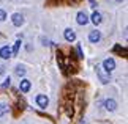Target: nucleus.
<instances>
[{"mask_svg":"<svg viewBox=\"0 0 128 124\" xmlns=\"http://www.w3.org/2000/svg\"><path fill=\"white\" fill-rule=\"evenodd\" d=\"M103 68H104L106 72H112L116 69V61L114 58H106L104 61H103Z\"/></svg>","mask_w":128,"mask_h":124,"instance_id":"obj_1","label":"nucleus"},{"mask_svg":"<svg viewBox=\"0 0 128 124\" xmlns=\"http://www.w3.org/2000/svg\"><path fill=\"white\" fill-rule=\"evenodd\" d=\"M11 21H13V24L16 27H21L22 24H24V16H22V14H19V13H14L13 16H11Z\"/></svg>","mask_w":128,"mask_h":124,"instance_id":"obj_2","label":"nucleus"},{"mask_svg":"<svg viewBox=\"0 0 128 124\" xmlns=\"http://www.w3.org/2000/svg\"><path fill=\"white\" fill-rule=\"evenodd\" d=\"M36 104L40 105L41 108H46L48 104H49V99L48 96H44V94H40V96H36Z\"/></svg>","mask_w":128,"mask_h":124,"instance_id":"obj_3","label":"nucleus"},{"mask_svg":"<svg viewBox=\"0 0 128 124\" xmlns=\"http://www.w3.org/2000/svg\"><path fill=\"white\" fill-rule=\"evenodd\" d=\"M104 107H106L108 112H114L117 108V102L114 101V99H106V101H104Z\"/></svg>","mask_w":128,"mask_h":124,"instance_id":"obj_4","label":"nucleus"},{"mask_svg":"<svg viewBox=\"0 0 128 124\" xmlns=\"http://www.w3.org/2000/svg\"><path fill=\"white\" fill-rule=\"evenodd\" d=\"M76 21H78V24H79V25H86V24L88 22V17H87V14H86L84 11H79V13H78Z\"/></svg>","mask_w":128,"mask_h":124,"instance_id":"obj_5","label":"nucleus"},{"mask_svg":"<svg viewBox=\"0 0 128 124\" xmlns=\"http://www.w3.org/2000/svg\"><path fill=\"white\" fill-rule=\"evenodd\" d=\"M101 39V33L98 32V30H92L90 35H88V41L90 42H98Z\"/></svg>","mask_w":128,"mask_h":124,"instance_id":"obj_6","label":"nucleus"},{"mask_svg":"<svg viewBox=\"0 0 128 124\" xmlns=\"http://www.w3.org/2000/svg\"><path fill=\"white\" fill-rule=\"evenodd\" d=\"M11 55H13V53H11V49H10L8 46H3L2 49H0V57H2L3 60H8Z\"/></svg>","mask_w":128,"mask_h":124,"instance_id":"obj_7","label":"nucleus"},{"mask_svg":"<svg viewBox=\"0 0 128 124\" xmlns=\"http://www.w3.org/2000/svg\"><path fill=\"white\" fill-rule=\"evenodd\" d=\"M30 86H32V83H30V80H27V79L21 80V83H19V90H21L22 93H27L28 90H30Z\"/></svg>","mask_w":128,"mask_h":124,"instance_id":"obj_8","label":"nucleus"},{"mask_svg":"<svg viewBox=\"0 0 128 124\" xmlns=\"http://www.w3.org/2000/svg\"><path fill=\"white\" fill-rule=\"evenodd\" d=\"M63 36H65V39H66L68 42H73L76 39V33L73 32V30H70V28H66L65 33H63Z\"/></svg>","mask_w":128,"mask_h":124,"instance_id":"obj_9","label":"nucleus"},{"mask_svg":"<svg viewBox=\"0 0 128 124\" xmlns=\"http://www.w3.org/2000/svg\"><path fill=\"white\" fill-rule=\"evenodd\" d=\"M96 72H98V76H100V79H101V82H103V83H108V82H109V72L104 74V72L101 71V68H98V69H96Z\"/></svg>","mask_w":128,"mask_h":124,"instance_id":"obj_10","label":"nucleus"},{"mask_svg":"<svg viewBox=\"0 0 128 124\" xmlns=\"http://www.w3.org/2000/svg\"><path fill=\"white\" fill-rule=\"evenodd\" d=\"M101 21H103V17H101V14L98 13V11H95L92 14V22L95 24V25H98V24H101Z\"/></svg>","mask_w":128,"mask_h":124,"instance_id":"obj_11","label":"nucleus"},{"mask_svg":"<svg viewBox=\"0 0 128 124\" xmlns=\"http://www.w3.org/2000/svg\"><path fill=\"white\" fill-rule=\"evenodd\" d=\"M112 50H114V52H119V53H124V57H126V49H122L119 44H117V46H114V49H112Z\"/></svg>","mask_w":128,"mask_h":124,"instance_id":"obj_12","label":"nucleus"},{"mask_svg":"<svg viewBox=\"0 0 128 124\" xmlns=\"http://www.w3.org/2000/svg\"><path fill=\"white\" fill-rule=\"evenodd\" d=\"M19 47H21V41H16V44H14V47L11 50L13 55H18V53H19Z\"/></svg>","mask_w":128,"mask_h":124,"instance_id":"obj_13","label":"nucleus"},{"mask_svg":"<svg viewBox=\"0 0 128 124\" xmlns=\"http://www.w3.org/2000/svg\"><path fill=\"white\" fill-rule=\"evenodd\" d=\"M6 112H8V105L6 104H0V116H3Z\"/></svg>","mask_w":128,"mask_h":124,"instance_id":"obj_14","label":"nucleus"},{"mask_svg":"<svg viewBox=\"0 0 128 124\" xmlns=\"http://www.w3.org/2000/svg\"><path fill=\"white\" fill-rule=\"evenodd\" d=\"M16 74L21 77V76H24V74H26V69H24L22 66H18V68H16Z\"/></svg>","mask_w":128,"mask_h":124,"instance_id":"obj_15","label":"nucleus"},{"mask_svg":"<svg viewBox=\"0 0 128 124\" xmlns=\"http://www.w3.org/2000/svg\"><path fill=\"white\" fill-rule=\"evenodd\" d=\"M5 19H6V13H5L3 9H0V22L5 21Z\"/></svg>","mask_w":128,"mask_h":124,"instance_id":"obj_16","label":"nucleus"},{"mask_svg":"<svg viewBox=\"0 0 128 124\" xmlns=\"http://www.w3.org/2000/svg\"><path fill=\"white\" fill-rule=\"evenodd\" d=\"M10 85H11V80H10V77H8L6 80L3 82V85H2V88H6V86H10Z\"/></svg>","mask_w":128,"mask_h":124,"instance_id":"obj_17","label":"nucleus"},{"mask_svg":"<svg viewBox=\"0 0 128 124\" xmlns=\"http://www.w3.org/2000/svg\"><path fill=\"white\" fill-rule=\"evenodd\" d=\"M76 50H78V57H79V58H82V57H84V55H82V49H81V46H78V49H76Z\"/></svg>","mask_w":128,"mask_h":124,"instance_id":"obj_18","label":"nucleus"},{"mask_svg":"<svg viewBox=\"0 0 128 124\" xmlns=\"http://www.w3.org/2000/svg\"><path fill=\"white\" fill-rule=\"evenodd\" d=\"M90 2V6H96V3H95V0H88Z\"/></svg>","mask_w":128,"mask_h":124,"instance_id":"obj_19","label":"nucleus"},{"mask_svg":"<svg viewBox=\"0 0 128 124\" xmlns=\"http://www.w3.org/2000/svg\"><path fill=\"white\" fill-rule=\"evenodd\" d=\"M76 3H79V0H71V5H76Z\"/></svg>","mask_w":128,"mask_h":124,"instance_id":"obj_20","label":"nucleus"},{"mask_svg":"<svg viewBox=\"0 0 128 124\" xmlns=\"http://www.w3.org/2000/svg\"><path fill=\"white\" fill-rule=\"evenodd\" d=\"M5 72V69H3V66H0V74H3Z\"/></svg>","mask_w":128,"mask_h":124,"instance_id":"obj_21","label":"nucleus"},{"mask_svg":"<svg viewBox=\"0 0 128 124\" xmlns=\"http://www.w3.org/2000/svg\"><path fill=\"white\" fill-rule=\"evenodd\" d=\"M116 2H122V0H116Z\"/></svg>","mask_w":128,"mask_h":124,"instance_id":"obj_22","label":"nucleus"}]
</instances>
